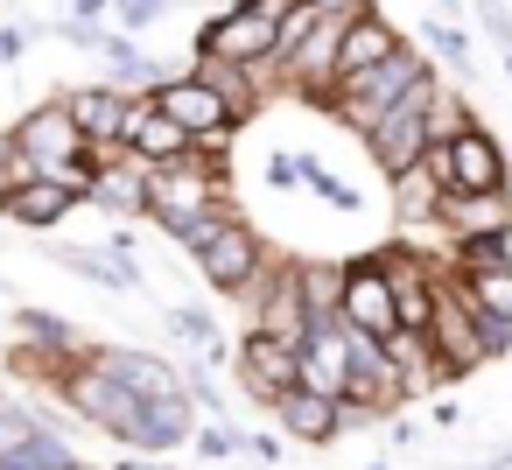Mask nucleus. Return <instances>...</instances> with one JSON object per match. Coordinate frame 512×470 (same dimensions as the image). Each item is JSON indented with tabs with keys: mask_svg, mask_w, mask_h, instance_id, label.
Masks as SVG:
<instances>
[{
	"mask_svg": "<svg viewBox=\"0 0 512 470\" xmlns=\"http://www.w3.org/2000/svg\"><path fill=\"white\" fill-rule=\"evenodd\" d=\"M190 449H197V456H211V463H232V456H246V435H239L232 421L204 414V421H197V435H190Z\"/></svg>",
	"mask_w": 512,
	"mask_h": 470,
	"instance_id": "cd10ccee",
	"label": "nucleus"
},
{
	"mask_svg": "<svg viewBox=\"0 0 512 470\" xmlns=\"http://www.w3.org/2000/svg\"><path fill=\"white\" fill-rule=\"evenodd\" d=\"M435 99H442V78L428 71L372 134H358L365 141V155H372V169L393 183V176H407V169H421L428 162V148H435Z\"/></svg>",
	"mask_w": 512,
	"mask_h": 470,
	"instance_id": "7ed1b4c3",
	"label": "nucleus"
},
{
	"mask_svg": "<svg viewBox=\"0 0 512 470\" xmlns=\"http://www.w3.org/2000/svg\"><path fill=\"white\" fill-rule=\"evenodd\" d=\"M281 442H288V435H246V456H260V463H281Z\"/></svg>",
	"mask_w": 512,
	"mask_h": 470,
	"instance_id": "e433bc0d",
	"label": "nucleus"
},
{
	"mask_svg": "<svg viewBox=\"0 0 512 470\" xmlns=\"http://www.w3.org/2000/svg\"><path fill=\"white\" fill-rule=\"evenodd\" d=\"M302 190H316V197H323V204H337V211H358V204H365V197H358L337 169H323L316 155H302Z\"/></svg>",
	"mask_w": 512,
	"mask_h": 470,
	"instance_id": "c85d7f7f",
	"label": "nucleus"
},
{
	"mask_svg": "<svg viewBox=\"0 0 512 470\" xmlns=\"http://www.w3.org/2000/svg\"><path fill=\"white\" fill-rule=\"evenodd\" d=\"M435 71V57L428 50H414V43H400L393 57H379L372 71H358V78H344L337 92H330V120L337 127H351V134H372L421 78Z\"/></svg>",
	"mask_w": 512,
	"mask_h": 470,
	"instance_id": "f03ea898",
	"label": "nucleus"
},
{
	"mask_svg": "<svg viewBox=\"0 0 512 470\" xmlns=\"http://www.w3.org/2000/svg\"><path fill=\"white\" fill-rule=\"evenodd\" d=\"M197 267H204V281H211L218 295H232V302H253V295H260V281L274 274L267 239H260L239 211H225V225H218V239L197 253Z\"/></svg>",
	"mask_w": 512,
	"mask_h": 470,
	"instance_id": "423d86ee",
	"label": "nucleus"
},
{
	"mask_svg": "<svg viewBox=\"0 0 512 470\" xmlns=\"http://www.w3.org/2000/svg\"><path fill=\"white\" fill-rule=\"evenodd\" d=\"M316 22H323V8H316V0H295V8L281 15V43H274V78H281V64L316 36Z\"/></svg>",
	"mask_w": 512,
	"mask_h": 470,
	"instance_id": "a878e982",
	"label": "nucleus"
},
{
	"mask_svg": "<svg viewBox=\"0 0 512 470\" xmlns=\"http://www.w3.org/2000/svg\"><path fill=\"white\" fill-rule=\"evenodd\" d=\"M428 169L449 183V197H498V190H512V162H505L498 134L477 127V120H470L463 134L435 141V148H428Z\"/></svg>",
	"mask_w": 512,
	"mask_h": 470,
	"instance_id": "20e7f679",
	"label": "nucleus"
},
{
	"mask_svg": "<svg viewBox=\"0 0 512 470\" xmlns=\"http://www.w3.org/2000/svg\"><path fill=\"white\" fill-rule=\"evenodd\" d=\"M365 470H386V463H365Z\"/></svg>",
	"mask_w": 512,
	"mask_h": 470,
	"instance_id": "a19ab883",
	"label": "nucleus"
},
{
	"mask_svg": "<svg viewBox=\"0 0 512 470\" xmlns=\"http://www.w3.org/2000/svg\"><path fill=\"white\" fill-rule=\"evenodd\" d=\"M113 379H127L141 400H162V393H190V372L183 365H169L162 351H141V344H99L92 351Z\"/></svg>",
	"mask_w": 512,
	"mask_h": 470,
	"instance_id": "a211bd4d",
	"label": "nucleus"
},
{
	"mask_svg": "<svg viewBox=\"0 0 512 470\" xmlns=\"http://www.w3.org/2000/svg\"><path fill=\"white\" fill-rule=\"evenodd\" d=\"M274 428H281L288 442H302V449H330V442L344 435V400H330V393H316V386H288V393L274 400Z\"/></svg>",
	"mask_w": 512,
	"mask_h": 470,
	"instance_id": "4468645a",
	"label": "nucleus"
},
{
	"mask_svg": "<svg viewBox=\"0 0 512 470\" xmlns=\"http://www.w3.org/2000/svg\"><path fill=\"white\" fill-rule=\"evenodd\" d=\"M15 330L36 344V351H50V358H85L92 344L64 323V316H50V309H15Z\"/></svg>",
	"mask_w": 512,
	"mask_h": 470,
	"instance_id": "5701e85b",
	"label": "nucleus"
},
{
	"mask_svg": "<svg viewBox=\"0 0 512 470\" xmlns=\"http://www.w3.org/2000/svg\"><path fill=\"white\" fill-rule=\"evenodd\" d=\"M316 8H323V15H337V22H358V15H372V8H379V0H316Z\"/></svg>",
	"mask_w": 512,
	"mask_h": 470,
	"instance_id": "f704fd0d",
	"label": "nucleus"
},
{
	"mask_svg": "<svg viewBox=\"0 0 512 470\" xmlns=\"http://www.w3.org/2000/svg\"><path fill=\"white\" fill-rule=\"evenodd\" d=\"M78 204H85L78 183H64V176H29V183H15L8 197H0V218H15V225H29V232H50V225H64Z\"/></svg>",
	"mask_w": 512,
	"mask_h": 470,
	"instance_id": "f3484780",
	"label": "nucleus"
},
{
	"mask_svg": "<svg viewBox=\"0 0 512 470\" xmlns=\"http://www.w3.org/2000/svg\"><path fill=\"white\" fill-rule=\"evenodd\" d=\"M428 57H435V64H449V71H463V64H470V43H463V29H449V22L435 15V29H428Z\"/></svg>",
	"mask_w": 512,
	"mask_h": 470,
	"instance_id": "c756f323",
	"label": "nucleus"
},
{
	"mask_svg": "<svg viewBox=\"0 0 512 470\" xmlns=\"http://www.w3.org/2000/svg\"><path fill=\"white\" fill-rule=\"evenodd\" d=\"M169 8H176V0H120V8H113V22L141 36V29H155V22H162Z\"/></svg>",
	"mask_w": 512,
	"mask_h": 470,
	"instance_id": "7c9ffc66",
	"label": "nucleus"
},
{
	"mask_svg": "<svg viewBox=\"0 0 512 470\" xmlns=\"http://www.w3.org/2000/svg\"><path fill=\"white\" fill-rule=\"evenodd\" d=\"M274 43H281V22L260 15L253 0H232L197 29V57H232V64H274Z\"/></svg>",
	"mask_w": 512,
	"mask_h": 470,
	"instance_id": "6e6552de",
	"label": "nucleus"
},
{
	"mask_svg": "<svg viewBox=\"0 0 512 470\" xmlns=\"http://www.w3.org/2000/svg\"><path fill=\"white\" fill-rule=\"evenodd\" d=\"M50 260L57 267H71L78 281H92V288H113V295H127V288H141V267L127 260V253H85V246H50Z\"/></svg>",
	"mask_w": 512,
	"mask_h": 470,
	"instance_id": "412c9836",
	"label": "nucleus"
},
{
	"mask_svg": "<svg viewBox=\"0 0 512 470\" xmlns=\"http://www.w3.org/2000/svg\"><path fill=\"white\" fill-rule=\"evenodd\" d=\"M148 204H155V183H148V162L141 155H106V169H99V183H92V211H113V218H148Z\"/></svg>",
	"mask_w": 512,
	"mask_h": 470,
	"instance_id": "6ab92c4d",
	"label": "nucleus"
},
{
	"mask_svg": "<svg viewBox=\"0 0 512 470\" xmlns=\"http://www.w3.org/2000/svg\"><path fill=\"white\" fill-rule=\"evenodd\" d=\"M127 155H141V162H176V155H190L197 141H190V127L176 120V113H162V99L155 92H134V113H127V141H120Z\"/></svg>",
	"mask_w": 512,
	"mask_h": 470,
	"instance_id": "dca6fc26",
	"label": "nucleus"
},
{
	"mask_svg": "<svg viewBox=\"0 0 512 470\" xmlns=\"http://www.w3.org/2000/svg\"><path fill=\"white\" fill-rule=\"evenodd\" d=\"M162 330H176V337L204 344V358H211V365L225 358V337H218V323H211L204 309H162Z\"/></svg>",
	"mask_w": 512,
	"mask_h": 470,
	"instance_id": "bb28decb",
	"label": "nucleus"
},
{
	"mask_svg": "<svg viewBox=\"0 0 512 470\" xmlns=\"http://www.w3.org/2000/svg\"><path fill=\"white\" fill-rule=\"evenodd\" d=\"M351 365H358V330H351L344 316H316V323H309V337H302V386H316V393L344 400Z\"/></svg>",
	"mask_w": 512,
	"mask_h": 470,
	"instance_id": "f8f14e48",
	"label": "nucleus"
},
{
	"mask_svg": "<svg viewBox=\"0 0 512 470\" xmlns=\"http://www.w3.org/2000/svg\"><path fill=\"white\" fill-rule=\"evenodd\" d=\"M260 176H267V190H295L302 183V155H267Z\"/></svg>",
	"mask_w": 512,
	"mask_h": 470,
	"instance_id": "473e14b6",
	"label": "nucleus"
},
{
	"mask_svg": "<svg viewBox=\"0 0 512 470\" xmlns=\"http://www.w3.org/2000/svg\"><path fill=\"white\" fill-rule=\"evenodd\" d=\"M295 274H302L309 316H344V267L337 260H295Z\"/></svg>",
	"mask_w": 512,
	"mask_h": 470,
	"instance_id": "393cba45",
	"label": "nucleus"
},
{
	"mask_svg": "<svg viewBox=\"0 0 512 470\" xmlns=\"http://www.w3.org/2000/svg\"><path fill=\"white\" fill-rule=\"evenodd\" d=\"M64 15H78V22H113V8L120 0H57Z\"/></svg>",
	"mask_w": 512,
	"mask_h": 470,
	"instance_id": "72a5a7b5",
	"label": "nucleus"
},
{
	"mask_svg": "<svg viewBox=\"0 0 512 470\" xmlns=\"http://www.w3.org/2000/svg\"><path fill=\"white\" fill-rule=\"evenodd\" d=\"M456 288H463L484 316H505V323H512V267H456Z\"/></svg>",
	"mask_w": 512,
	"mask_h": 470,
	"instance_id": "b1692460",
	"label": "nucleus"
},
{
	"mask_svg": "<svg viewBox=\"0 0 512 470\" xmlns=\"http://www.w3.org/2000/svg\"><path fill=\"white\" fill-rule=\"evenodd\" d=\"M442 197H449V183L421 162V169H407V176H393V211H400V225H442Z\"/></svg>",
	"mask_w": 512,
	"mask_h": 470,
	"instance_id": "4be33fe9",
	"label": "nucleus"
},
{
	"mask_svg": "<svg viewBox=\"0 0 512 470\" xmlns=\"http://www.w3.org/2000/svg\"><path fill=\"white\" fill-rule=\"evenodd\" d=\"M64 106H71V120L85 127V141H92L99 155H120V141H127V113H134V92H127V85H113V78H99V85H71Z\"/></svg>",
	"mask_w": 512,
	"mask_h": 470,
	"instance_id": "ddd939ff",
	"label": "nucleus"
},
{
	"mask_svg": "<svg viewBox=\"0 0 512 470\" xmlns=\"http://www.w3.org/2000/svg\"><path fill=\"white\" fill-rule=\"evenodd\" d=\"M50 393L71 407V421H85V428H99V435H113V442H127V449H134V435H141V407H148V400H141L127 379H113L92 351H85V358H71V365H57Z\"/></svg>",
	"mask_w": 512,
	"mask_h": 470,
	"instance_id": "f257e3e1",
	"label": "nucleus"
},
{
	"mask_svg": "<svg viewBox=\"0 0 512 470\" xmlns=\"http://www.w3.org/2000/svg\"><path fill=\"white\" fill-rule=\"evenodd\" d=\"M232 365H239V386H246L260 407H274L288 386H302V344H288V337H274V330H260V323L239 337Z\"/></svg>",
	"mask_w": 512,
	"mask_h": 470,
	"instance_id": "9d476101",
	"label": "nucleus"
},
{
	"mask_svg": "<svg viewBox=\"0 0 512 470\" xmlns=\"http://www.w3.org/2000/svg\"><path fill=\"white\" fill-rule=\"evenodd\" d=\"M15 148H29V155L43 162V176H71V169L92 155V141H85V127L71 120V106H64V99H50V106L22 113V120H15Z\"/></svg>",
	"mask_w": 512,
	"mask_h": 470,
	"instance_id": "9b49d317",
	"label": "nucleus"
},
{
	"mask_svg": "<svg viewBox=\"0 0 512 470\" xmlns=\"http://www.w3.org/2000/svg\"><path fill=\"white\" fill-rule=\"evenodd\" d=\"M29 43H36V29H0V64H15Z\"/></svg>",
	"mask_w": 512,
	"mask_h": 470,
	"instance_id": "c9c22d12",
	"label": "nucleus"
},
{
	"mask_svg": "<svg viewBox=\"0 0 512 470\" xmlns=\"http://www.w3.org/2000/svg\"><path fill=\"white\" fill-rule=\"evenodd\" d=\"M155 99H162V113H176V120L190 127V141H197L204 155H218V162H225L232 134L246 127V120L232 113V99H225L197 64H190V71H176V78H162V85H155Z\"/></svg>",
	"mask_w": 512,
	"mask_h": 470,
	"instance_id": "39448f33",
	"label": "nucleus"
},
{
	"mask_svg": "<svg viewBox=\"0 0 512 470\" xmlns=\"http://www.w3.org/2000/svg\"><path fill=\"white\" fill-rule=\"evenodd\" d=\"M344 323L358 337H400V302H393L386 253H365V260L344 267Z\"/></svg>",
	"mask_w": 512,
	"mask_h": 470,
	"instance_id": "1a4fd4ad",
	"label": "nucleus"
},
{
	"mask_svg": "<svg viewBox=\"0 0 512 470\" xmlns=\"http://www.w3.org/2000/svg\"><path fill=\"white\" fill-rule=\"evenodd\" d=\"M428 344H435V386H442V379H463V372H477V365H491V344H484V309L456 288V267H449V288H442V309H435Z\"/></svg>",
	"mask_w": 512,
	"mask_h": 470,
	"instance_id": "0eeeda50",
	"label": "nucleus"
},
{
	"mask_svg": "<svg viewBox=\"0 0 512 470\" xmlns=\"http://www.w3.org/2000/svg\"><path fill=\"white\" fill-rule=\"evenodd\" d=\"M400 43H407V36H400L379 8H372V15H358V22L344 29V50H337V85H344V78H358V71H372L379 57H393Z\"/></svg>",
	"mask_w": 512,
	"mask_h": 470,
	"instance_id": "aec40b11",
	"label": "nucleus"
},
{
	"mask_svg": "<svg viewBox=\"0 0 512 470\" xmlns=\"http://www.w3.org/2000/svg\"><path fill=\"white\" fill-rule=\"evenodd\" d=\"M0 470H43V463H36L29 449H15V456H0Z\"/></svg>",
	"mask_w": 512,
	"mask_h": 470,
	"instance_id": "58836bf2",
	"label": "nucleus"
},
{
	"mask_svg": "<svg viewBox=\"0 0 512 470\" xmlns=\"http://www.w3.org/2000/svg\"><path fill=\"white\" fill-rule=\"evenodd\" d=\"M253 323L260 330H274V337H288V344H302L309 337V295H302V274H295V260H274V274L260 281V295H253Z\"/></svg>",
	"mask_w": 512,
	"mask_h": 470,
	"instance_id": "2eb2a0df",
	"label": "nucleus"
},
{
	"mask_svg": "<svg viewBox=\"0 0 512 470\" xmlns=\"http://www.w3.org/2000/svg\"><path fill=\"white\" fill-rule=\"evenodd\" d=\"M113 470H176V463H162V456H155V449H141V456H120V463H113Z\"/></svg>",
	"mask_w": 512,
	"mask_h": 470,
	"instance_id": "4c0bfd02",
	"label": "nucleus"
},
{
	"mask_svg": "<svg viewBox=\"0 0 512 470\" xmlns=\"http://www.w3.org/2000/svg\"><path fill=\"white\" fill-rule=\"evenodd\" d=\"M477 29H484L498 50H512V8H505V0H477Z\"/></svg>",
	"mask_w": 512,
	"mask_h": 470,
	"instance_id": "2f4dec72",
	"label": "nucleus"
},
{
	"mask_svg": "<svg viewBox=\"0 0 512 470\" xmlns=\"http://www.w3.org/2000/svg\"><path fill=\"white\" fill-rule=\"evenodd\" d=\"M505 78H512V50H505Z\"/></svg>",
	"mask_w": 512,
	"mask_h": 470,
	"instance_id": "ea45409f",
	"label": "nucleus"
}]
</instances>
